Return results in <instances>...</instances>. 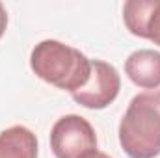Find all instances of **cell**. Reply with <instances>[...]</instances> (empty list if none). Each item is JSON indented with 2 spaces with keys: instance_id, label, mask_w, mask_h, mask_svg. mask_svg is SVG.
<instances>
[{
  "instance_id": "1",
  "label": "cell",
  "mask_w": 160,
  "mask_h": 158,
  "mask_svg": "<svg viewBox=\"0 0 160 158\" xmlns=\"http://www.w3.org/2000/svg\"><path fill=\"white\" fill-rule=\"evenodd\" d=\"M30 67L43 82L71 93L82 89L91 77V60L56 39H45L32 48Z\"/></svg>"
},
{
  "instance_id": "2",
  "label": "cell",
  "mask_w": 160,
  "mask_h": 158,
  "mask_svg": "<svg viewBox=\"0 0 160 158\" xmlns=\"http://www.w3.org/2000/svg\"><path fill=\"white\" fill-rule=\"evenodd\" d=\"M119 143L128 158L160 155V89L138 93L119 123Z\"/></svg>"
},
{
  "instance_id": "3",
  "label": "cell",
  "mask_w": 160,
  "mask_h": 158,
  "mask_svg": "<svg viewBox=\"0 0 160 158\" xmlns=\"http://www.w3.org/2000/svg\"><path fill=\"white\" fill-rule=\"evenodd\" d=\"M50 149L56 158H82L97 151L91 123L77 114L60 117L50 130Z\"/></svg>"
},
{
  "instance_id": "4",
  "label": "cell",
  "mask_w": 160,
  "mask_h": 158,
  "mask_svg": "<svg viewBox=\"0 0 160 158\" xmlns=\"http://www.w3.org/2000/svg\"><path fill=\"white\" fill-rule=\"evenodd\" d=\"M119 89L121 78L118 69L102 60H93L91 77L82 89L73 93V99L84 108L102 110L116 101V97L119 95Z\"/></svg>"
},
{
  "instance_id": "5",
  "label": "cell",
  "mask_w": 160,
  "mask_h": 158,
  "mask_svg": "<svg viewBox=\"0 0 160 158\" xmlns=\"http://www.w3.org/2000/svg\"><path fill=\"white\" fill-rule=\"evenodd\" d=\"M123 21L132 36L160 47V0H128L123 6Z\"/></svg>"
},
{
  "instance_id": "6",
  "label": "cell",
  "mask_w": 160,
  "mask_h": 158,
  "mask_svg": "<svg viewBox=\"0 0 160 158\" xmlns=\"http://www.w3.org/2000/svg\"><path fill=\"white\" fill-rule=\"evenodd\" d=\"M125 73L136 86L143 89L160 87V52L142 48L132 52L125 62Z\"/></svg>"
},
{
  "instance_id": "7",
  "label": "cell",
  "mask_w": 160,
  "mask_h": 158,
  "mask_svg": "<svg viewBox=\"0 0 160 158\" xmlns=\"http://www.w3.org/2000/svg\"><path fill=\"white\" fill-rule=\"evenodd\" d=\"M0 158H38V138L36 134L15 125L0 132Z\"/></svg>"
},
{
  "instance_id": "8",
  "label": "cell",
  "mask_w": 160,
  "mask_h": 158,
  "mask_svg": "<svg viewBox=\"0 0 160 158\" xmlns=\"http://www.w3.org/2000/svg\"><path fill=\"white\" fill-rule=\"evenodd\" d=\"M6 26H8V13H6V7H4L2 2H0V37H2L4 32H6Z\"/></svg>"
},
{
  "instance_id": "9",
  "label": "cell",
  "mask_w": 160,
  "mask_h": 158,
  "mask_svg": "<svg viewBox=\"0 0 160 158\" xmlns=\"http://www.w3.org/2000/svg\"><path fill=\"white\" fill-rule=\"evenodd\" d=\"M82 158H110L106 153H101V151H93V153H89V155H86V156Z\"/></svg>"
}]
</instances>
